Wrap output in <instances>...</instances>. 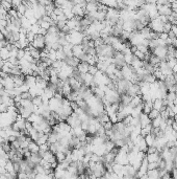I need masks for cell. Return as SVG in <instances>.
<instances>
[{
	"label": "cell",
	"mask_w": 177,
	"mask_h": 179,
	"mask_svg": "<svg viewBox=\"0 0 177 179\" xmlns=\"http://www.w3.org/2000/svg\"><path fill=\"white\" fill-rule=\"evenodd\" d=\"M133 83H131L130 81H127V80H119L117 82V91L119 92V94H125L127 91H128L129 87L131 86Z\"/></svg>",
	"instance_id": "cell-1"
},
{
	"label": "cell",
	"mask_w": 177,
	"mask_h": 179,
	"mask_svg": "<svg viewBox=\"0 0 177 179\" xmlns=\"http://www.w3.org/2000/svg\"><path fill=\"white\" fill-rule=\"evenodd\" d=\"M31 45L37 48L38 50L42 51L46 47V42H45V37L41 36V35H35V38L33 40L32 43H30Z\"/></svg>",
	"instance_id": "cell-2"
},
{
	"label": "cell",
	"mask_w": 177,
	"mask_h": 179,
	"mask_svg": "<svg viewBox=\"0 0 177 179\" xmlns=\"http://www.w3.org/2000/svg\"><path fill=\"white\" fill-rule=\"evenodd\" d=\"M113 63H114V65L118 69H122L125 65H126L125 60H124V55L122 54V52L116 51V54H115L114 58H113Z\"/></svg>",
	"instance_id": "cell-3"
},
{
	"label": "cell",
	"mask_w": 177,
	"mask_h": 179,
	"mask_svg": "<svg viewBox=\"0 0 177 179\" xmlns=\"http://www.w3.org/2000/svg\"><path fill=\"white\" fill-rule=\"evenodd\" d=\"M162 25H164V23L157 18V19H154V20L150 21L148 27H149L152 31H154V33L162 34Z\"/></svg>",
	"instance_id": "cell-4"
},
{
	"label": "cell",
	"mask_w": 177,
	"mask_h": 179,
	"mask_svg": "<svg viewBox=\"0 0 177 179\" xmlns=\"http://www.w3.org/2000/svg\"><path fill=\"white\" fill-rule=\"evenodd\" d=\"M66 123L70 126L71 128H75V127H79V126H81L80 120L78 118V116H77V114H76L75 112H73L68 118H67Z\"/></svg>",
	"instance_id": "cell-5"
},
{
	"label": "cell",
	"mask_w": 177,
	"mask_h": 179,
	"mask_svg": "<svg viewBox=\"0 0 177 179\" xmlns=\"http://www.w3.org/2000/svg\"><path fill=\"white\" fill-rule=\"evenodd\" d=\"M157 12L159 16H165V17H169L172 14V8L170 5H156Z\"/></svg>",
	"instance_id": "cell-6"
},
{
	"label": "cell",
	"mask_w": 177,
	"mask_h": 179,
	"mask_svg": "<svg viewBox=\"0 0 177 179\" xmlns=\"http://www.w3.org/2000/svg\"><path fill=\"white\" fill-rule=\"evenodd\" d=\"M63 101V100H62ZM62 101L56 100L55 97H52L50 101H49V108H50L51 112H57L62 107Z\"/></svg>",
	"instance_id": "cell-7"
},
{
	"label": "cell",
	"mask_w": 177,
	"mask_h": 179,
	"mask_svg": "<svg viewBox=\"0 0 177 179\" xmlns=\"http://www.w3.org/2000/svg\"><path fill=\"white\" fill-rule=\"evenodd\" d=\"M1 84L3 85V88H4L5 90H12V89H15V83H14V80L13 78L8 77L6 78V79H4L2 81V83Z\"/></svg>",
	"instance_id": "cell-8"
},
{
	"label": "cell",
	"mask_w": 177,
	"mask_h": 179,
	"mask_svg": "<svg viewBox=\"0 0 177 179\" xmlns=\"http://www.w3.org/2000/svg\"><path fill=\"white\" fill-rule=\"evenodd\" d=\"M98 4H99V2H96V1H88V2L86 3V14L94 13V12L98 10Z\"/></svg>",
	"instance_id": "cell-9"
},
{
	"label": "cell",
	"mask_w": 177,
	"mask_h": 179,
	"mask_svg": "<svg viewBox=\"0 0 177 179\" xmlns=\"http://www.w3.org/2000/svg\"><path fill=\"white\" fill-rule=\"evenodd\" d=\"M139 118H140V124H141L142 128H144V127H146V126H148V125H151V120H150V118L148 117V115L145 114V113L142 112L141 115L139 116Z\"/></svg>",
	"instance_id": "cell-10"
},
{
	"label": "cell",
	"mask_w": 177,
	"mask_h": 179,
	"mask_svg": "<svg viewBox=\"0 0 177 179\" xmlns=\"http://www.w3.org/2000/svg\"><path fill=\"white\" fill-rule=\"evenodd\" d=\"M146 158L149 164H152V162H158L162 159V157H160L159 152H156V153H153V154H147Z\"/></svg>",
	"instance_id": "cell-11"
},
{
	"label": "cell",
	"mask_w": 177,
	"mask_h": 179,
	"mask_svg": "<svg viewBox=\"0 0 177 179\" xmlns=\"http://www.w3.org/2000/svg\"><path fill=\"white\" fill-rule=\"evenodd\" d=\"M88 67H90V65L86 62H80L76 69H77V71L80 74H86L88 73Z\"/></svg>",
	"instance_id": "cell-12"
},
{
	"label": "cell",
	"mask_w": 177,
	"mask_h": 179,
	"mask_svg": "<svg viewBox=\"0 0 177 179\" xmlns=\"http://www.w3.org/2000/svg\"><path fill=\"white\" fill-rule=\"evenodd\" d=\"M132 97L129 96L127 93H125V94H121V96H120V105L122 106H129L130 105V102H131Z\"/></svg>",
	"instance_id": "cell-13"
},
{
	"label": "cell",
	"mask_w": 177,
	"mask_h": 179,
	"mask_svg": "<svg viewBox=\"0 0 177 179\" xmlns=\"http://www.w3.org/2000/svg\"><path fill=\"white\" fill-rule=\"evenodd\" d=\"M144 139H145V143H146L147 147H152V146H154L156 137H155L153 134H148V135L145 136Z\"/></svg>",
	"instance_id": "cell-14"
},
{
	"label": "cell",
	"mask_w": 177,
	"mask_h": 179,
	"mask_svg": "<svg viewBox=\"0 0 177 179\" xmlns=\"http://www.w3.org/2000/svg\"><path fill=\"white\" fill-rule=\"evenodd\" d=\"M152 102H153V109L159 111V112H162V111L165 109L164 105H162V100H160V99H157V100L152 101ZM166 108H167V107H166Z\"/></svg>",
	"instance_id": "cell-15"
},
{
	"label": "cell",
	"mask_w": 177,
	"mask_h": 179,
	"mask_svg": "<svg viewBox=\"0 0 177 179\" xmlns=\"http://www.w3.org/2000/svg\"><path fill=\"white\" fill-rule=\"evenodd\" d=\"M20 19H21V24H22V28H24V29H26V31H29L31 27L30 21L28 20L27 18H25L24 16H22Z\"/></svg>",
	"instance_id": "cell-16"
},
{
	"label": "cell",
	"mask_w": 177,
	"mask_h": 179,
	"mask_svg": "<svg viewBox=\"0 0 177 179\" xmlns=\"http://www.w3.org/2000/svg\"><path fill=\"white\" fill-rule=\"evenodd\" d=\"M25 84L27 85L28 87H35V77L33 76H26L25 77Z\"/></svg>",
	"instance_id": "cell-17"
},
{
	"label": "cell",
	"mask_w": 177,
	"mask_h": 179,
	"mask_svg": "<svg viewBox=\"0 0 177 179\" xmlns=\"http://www.w3.org/2000/svg\"><path fill=\"white\" fill-rule=\"evenodd\" d=\"M28 151L30 152L31 154L39 153V151H40V147H39V145L37 143L31 141V143H29V146H28Z\"/></svg>",
	"instance_id": "cell-18"
},
{
	"label": "cell",
	"mask_w": 177,
	"mask_h": 179,
	"mask_svg": "<svg viewBox=\"0 0 177 179\" xmlns=\"http://www.w3.org/2000/svg\"><path fill=\"white\" fill-rule=\"evenodd\" d=\"M42 159L43 158L40 156V154L39 153H33V154H31V156H30V161L32 164H35V166H39V164H41Z\"/></svg>",
	"instance_id": "cell-19"
},
{
	"label": "cell",
	"mask_w": 177,
	"mask_h": 179,
	"mask_svg": "<svg viewBox=\"0 0 177 179\" xmlns=\"http://www.w3.org/2000/svg\"><path fill=\"white\" fill-rule=\"evenodd\" d=\"M148 62H149L150 64L152 65L153 67H158L159 66V64H160V60L157 58V57H155V56H153V55H151L150 56V58H149V60H148Z\"/></svg>",
	"instance_id": "cell-20"
},
{
	"label": "cell",
	"mask_w": 177,
	"mask_h": 179,
	"mask_svg": "<svg viewBox=\"0 0 177 179\" xmlns=\"http://www.w3.org/2000/svg\"><path fill=\"white\" fill-rule=\"evenodd\" d=\"M10 51L8 50V49L5 48H2V49H0V59L3 60V61H8V59H10Z\"/></svg>",
	"instance_id": "cell-21"
},
{
	"label": "cell",
	"mask_w": 177,
	"mask_h": 179,
	"mask_svg": "<svg viewBox=\"0 0 177 179\" xmlns=\"http://www.w3.org/2000/svg\"><path fill=\"white\" fill-rule=\"evenodd\" d=\"M0 3H1V8L5 10L6 12H8L10 10L13 8V6H12V1H10V0H3V1H0Z\"/></svg>",
	"instance_id": "cell-22"
},
{
	"label": "cell",
	"mask_w": 177,
	"mask_h": 179,
	"mask_svg": "<svg viewBox=\"0 0 177 179\" xmlns=\"http://www.w3.org/2000/svg\"><path fill=\"white\" fill-rule=\"evenodd\" d=\"M48 137H49L48 134H44V135L40 136V137H39V139L37 141V143L39 145V147L48 143Z\"/></svg>",
	"instance_id": "cell-23"
},
{
	"label": "cell",
	"mask_w": 177,
	"mask_h": 179,
	"mask_svg": "<svg viewBox=\"0 0 177 179\" xmlns=\"http://www.w3.org/2000/svg\"><path fill=\"white\" fill-rule=\"evenodd\" d=\"M151 132H152V126L148 125V126H146V127H144V128H142L141 135L143 136V137H145V136L148 135V134H151Z\"/></svg>",
	"instance_id": "cell-24"
},
{
	"label": "cell",
	"mask_w": 177,
	"mask_h": 179,
	"mask_svg": "<svg viewBox=\"0 0 177 179\" xmlns=\"http://www.w3.org/2000/svg\"><path fill=\"white\" fill-rule=\"evenodd\" d=\"M159 116H160V112H159V111H157V110H155V109H152L151 112L148 114V117H149L151 120H155V118L159 117Z\"/></svg>",
	"instance_id": "cell-25"
},
{
	"label": "cell",
	"mask_w": 177,
	"mask_h": 179,
	"mask_svg": "<svg viewBox=\"0 0 177 179\" xmlns=\"http://www.w3.org/2000/svg\"><path fill=\"white\" fill-rule=\"evenodd\" d=\"M31 101H32L33 106H35V107H41V106L43 105V101H42V97H41V96L33 97Z\"/></svg>",
	"instance_id": "cell-26"
},
{
	"label": "cell",
	"mask_w": 177,
	"mask_h": 179,
	"mask_svg": "<svg viewBox=\"0 0 177 179\" xmlns=\"http://www.w3.org/2000/svg\"><path fill=\"white\" fill-rule=\"evenodd\" d=\"M55 158H56V160H57L58 164H62V162L66 159V155H65V153H63V152H56Z\"/></svg>",
	"instance_id": "cell-27"
},
{
	"label": "cell",
	"mask_w": 177,
	"mask_h": 179,
	"mask_svg": "<svg viewBox=\"0 0 177 179\" xmlns=\"http://www.w3.org/2000/svg\"><path fill=\"white\" fill-rule=\"evenodd\" d=\"M162 118L159 116V117L155 118V120H151V126L152 128H159V126H160V124H162Z\"/></svg>",
	"instance_id": "cell-28"
},
{
	"label": "cell",
	"mask_w": 177,
	"mask_h": 179,
	"mask_svg": "<svg viewBox=\"0 0 177 179\" xmlns=\"http://www.w3.org/2000/svg\"><path fill=\"white\" fill-rule=\"evenodd\" d=\"M172 29V24L170 22H166L164 23V25H162V33H166V34H169Z\"/></svg>",
	"instance_id": "cell-29"
},
{
	"label": "cell",
	"mask_w": 177,
	"mask_h": 179,
	"mask_svg": "<svg viewBox=\"0 0 177 179\" xmlns=\"http://www.w3.org/2000/svg\"><path fill=\"white\" fill-rule=\"evenodd\" d=\"M48 59H50L52 62L56 61V50H53V49H50V50H49Z\"/></svg>",
	"instance_id": "cell-30"
},
{
	"label": "cell",
	"mask_w": 177,
	"mask_h": 179,
	"mask_svg": "<svg viewBox=\"0 0 177 179\" xmlns=\"http://www.w3.org/2000/svg\"><path fill=\"white\" fill-rule=\"evenodd\" d=\"M26 38H27V41L29 42V44H30V43H32L33 40H35V35L33 33H31L30 31H28L27 34H26Z\"/></svg>",
	"instance_id": "cell-31"
},
{
	"label": "cell",
	"mask_w": 177,
	"mask_h": 179,
	"mask_svg": "<svg viewBox=\"0 0 177 179\" xmlns=\"http://www.w3.org/2000/svg\"><path fill=\"white\" fill-rule=\"evenodd\" d=\"M40 25H39L38 23L37 24H33V25H31V27H30V29L29 31H31V33H33L35 35H38L39 34V31H40Z\"/></svg>",
	"instance_id": "cell-32"
},
{
	"label": "cell",
	"mask_w": 177,
	"mask_h": 179,
	"mask_svg": "<svg viewBox=\"0 0 177 179\" xmlns=\"http://www.w3.org/2000/svg\"><path fill=\"white\" fill-rule=\"evenodd\" d=\"M8 14L10 18H19V17H18V12L16 8H12V10H10L8 12Z\"/></svg>",
	"instance_id": "cell-33"
},
{
	"label": "cell",
	"mask_w": 177,
	"mask_h": 179,
	"mask_svg": "<svg viewBox=\"0 0 177 179\" xmlns=\"http://www.w3.org/2000/svg\"><path fill=\"white\" fill-rule=\"evenodd\" d=\"M24 57H25V49H19V50H18V54H17V59L21 60V59H23Z\"/></svg>",
	"instance_id": "cell-34"
},
{
	"label": "cell",
	"mask_w": 177,
	"mask_h": 179,
	"mask_svg": "<svg viewBox=\"0 0 177 179\" xmlns=\"http://www.w3.org/2000/svg\"><path fill=\"white\" fill-rule=\"evenodd\" d=\"M97 72H98L97 66H90V67H88V73H90V74H92V76H95Z\"/></svg>",
	"instance_id": "cell-35"
},
{
	"label": "cell",
	"mask_w": 177,
	"mask_h": 179,
	"mask_svg": "<svg viewBox=\"0 0 177 179\" xmlns=\"http://www.w3.org/2000/svg\"><path fill=\"white\" fill-rule=\"evenodd\" d=\"M156 152H158L157 151V149L155 148L154 146H152V147H148L146 154H153V153H156Z\"/></svg>",
	"instance_id": "cell-36"
},
{
	"label": "cell",
	"mask_w": 177,
	"mask_h": 179,
	"mask_svg": "<svg viewBox=\"0 0 177 179\" xmlns=\"http://www.w3.org/2000/svg\"><path fill=\"white\" fill-rule=\"evenodd\" d=\"M21 99H22V100H32V97L29 94V92H24V93H22V94H21Z\"/></svg>",
	"instance_id": "cell-37"
},
{
	"label": "cell",
	"mask_w": 177,
	"mask_h": 179,
	"mask_svg": "<svg viewBox=\"0 0 177 179\" xmlns=\"http://www.w3.org/2000/svg\"><path fill=\"white\" fill-rule=\"evenodd\" d=\"M158 168L157 162H152V164H148V171H152V170H156Z\"/></svg>",
	"instance_id": "cell-38"
},
{
	"label": "cell",
	"mask_w": 177,
	"mask_h": 179,
	"mask_svg": "<svg viewBox=\"0 0 177 179\" xmlns=\"http://www.w3.org/2000/svg\"><path fill=\"white\" fill-rule=\"evenodd\" d=\"M160 40H162V41H167L168 39H169V35L166 33H162V34H159V38Z\"/></svg>",
	"instance_id": "cell-39"
},
{
	"label": "cell",
	"mask_w": 177,
	"mask_h": 179,
	"mask_svg": "<svg viewBox=\"0 0 177 179\" xmlns=\"http://www.w3.org/2000/svg\"><path fill=\"white\" fill-rule=\"evenodd\" d=\"M8 106L4 104H0V113H5L8 112Z\"/></svg>",
	"instance_id": "cell-40"
},
{
	"label": "cell",
	"mask_w": 177,
	"mask_h": 179,
	"mask_svg": "<svg viewBox=\"0 0 177 179\" xmlns=\"http://www.w3.org/2000/svg\"><path fill=\"white\" fill-rule=\"evenodd\" d=\"M21 3H22V1H17V0H13V1H12V6H13V8H16V10H17L18 6H19V5H21Z\"/></svg>",
	"instance_id": "cell-41"
},
{
	"label": "cell",
	"mask_w": 177,
	"mask_h": 179,
	"mask_svg": "<svg viewBox=\"0 0 177 179\" xmlns=\"http://www.w3.org/2000/svg\"><path fill=\"white\" fill-rule=\"evenodd\" d=\"M8 24V22L5 19H0V26H3V27H6Z\"/></svg>",
	"instance_id": "cell-42"
},
{
	"label": "cell",
	"mask_w": 177,
	"mask_h": 179,
	"mask_svg": "<svg viewBox=\"0 0 177 179\" xmlns=\"http://www.w3.org/2000/svg\"><path fill=\"white\" fill-rule=\"evenodd\" d=\"M173 34H174L175 38L177 39V25H172V29H171Z\"/></svg>",
	"instance_id": "cell-43"
},
{
	"label": "cell",
	"mask_w": 177,
	"mask_h": 179,
	"mask_svg": "<svg viewBox=\"0 0 177 179\" xmlns=\"http://www.w3.org/2000/svg\"><path fill=\"white\" fill-rule=\"evenodd\" d=\"M4 64H5V61L0 59V70H1V68H2L3 66H4Z\"/></svg>",
	"instance_id": "cell-44"
},
{
	"label": "cell",
	"mask_w": 177,
	"mask_h": 179,
	"mask_svg": "<svg viewBox=\"0 0 177 179\" xmlns=\"http://www.w3.org/2000/svg\"><path fill=\"white\" fill-rule=\"evenodd\" d=\"M173 73H174L175 76H177V64L175 65V67L173 68Z\"/></svg>",
	"instance_id": "cell-45"
},
{
	"label": "cell",
	"mask_w": 177,
	"mask_h": 179,
	"mask_svg": "<svg viewBox=\"0 0 177 179\" xmlns=\"http://www.w3.org/2000/svg\"><path fill=\"white\" fill-rule=\"evenodd\" d=\"M1 40H5V39H4V36H3V34L0 31V41H1Z\"/></svg>",
	"instance_id": "cell-46"
},
{
	"label": "cell",
	"mask_w": 177,
	"mask_h": 179,
	"mask_svg": "<svg viewBox=\"0 0 177 179\" xmlns=\"http://www.w3.org/2000/svg\"><path fill=\"white\" fill-rule=\"evenodd\" d=\"M174 123H175V124H176V125H177V114H176V115H175V116H174Z\"/></svg>",
	"instance_id": "cell-47"
},
{
	"label": "cell",
	"mask_w": 177,
	"mask_h": 179,
	"mask_svg": "<svg viewBox=\"0 0 177 179\" xmlns=\"http://www.w3.org/2000/svg\"><path fill=\"white\" fill-rule=\"evenodd\" d=\"M0 8H1V3H0Z\"/></svg>",
	"instance_id": "cell-48"
}]
</instances>
